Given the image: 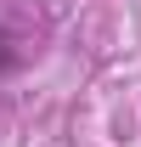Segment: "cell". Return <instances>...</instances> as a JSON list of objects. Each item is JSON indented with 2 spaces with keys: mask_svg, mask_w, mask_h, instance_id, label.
Wrapping results in <instances>:
<instances>
[{
  "mask_svg": "<svg viewBox=\"0 0 141 147\" xmlns=\"http://www.w3.org/2000/svg\"><path fill=\"white\" fill-rule=\"evenodd\" d=\"M17 62H23V51H17V40H11L6 28H0V74H11Z\"/></svg>",
  "mask_w": 141,
  "mask_h": 147,
  "instance_id": "6da1fadb",
  "label": "cell"
}]
</instances>
